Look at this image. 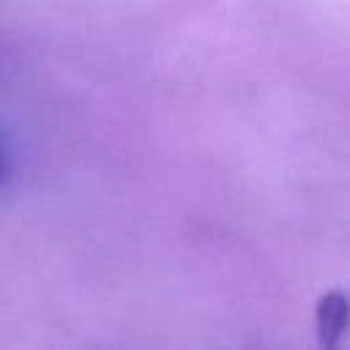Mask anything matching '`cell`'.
Masks as SVG:
<instances>
[{
	"mask_svg": "<svg viewBox=\"0 0 350 350\" xmlns=\"http://www.w3.org/2000/svg\"><path fill=\"white\" fill-rule=\"evenodd\" d=\"M5 178V150H3V142H0V183Z\"/></svg>",
	"mask_w": 350,
	"mask_h": 350,
	"instance_id": "2",
	"label": "cell"
},
{
	"mask_svg": "<svg viewBox=\"0 0 350 350\" xmlns=\"http://www.w3.org/2000/svg\"><path fill=\"white\" fill-rule=\"evenodd\" d=\"M317 336L323 347H336L345 336L347 328V298L342 290H328L320 301H317Z\"/></svg>",
	"mask_w": 350,
	"mask_h": 350,
	"instance_id": "1",
	"label": "cell"
}]
</instances>
